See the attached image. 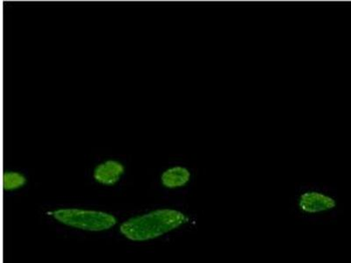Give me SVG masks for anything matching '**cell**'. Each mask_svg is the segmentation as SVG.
Wrapping results in <instances>:
<instances>
[{
	"label": "cell",
	"instance_id": "6da1fadb",
	"mask_svg": "<svg viewBox=\"0 0 351 263\" xmlns=\"http://www.w3.org/2000/svg\"><path fill=\"white\" fill-rule=\"evenodd\" d=\"M191 217L176 209H159L128 219L121 225V233L133 241L156 239L190 223Z\"/></svg>",
	"mask_w": 351,
	"mask_h": 263
},
{
	"label": "cell",
	"instance_id": "7a4b0ae2",
	"mask_svg": "<svg viewBox=\"0 0 351 263\" xmlns=\"http://www.w3.org/2000/svg\"><path fill=\"white\" fill-rule=\"evenodd\" d=\"M337 206V200L330 194L315 189L306 190L295 199L293 215L306 223L321 224L333 215Z\"/></svg>",
	"mask_w": 351,
	"mask_h": 263
},
{
	"label": "cell",
	"instance_id": "3957f363",
	"mask_svg": "<svg viewBox=\"0 0 351 263\" xmlns=\"http://www.w3.org/2000/svg\"><path fill=\"white\" fill-rule=\"evenodd\" d=\"M53 216L62 224L84 231L108 230L117 224L114 215L88 210L61 209L53 212Z\"/></svg>",
	"mask_w": 351,
	"mask_h": 263
},
{
	"label": "cell",
	"instance_id": "277c9868",
	"mask_svg": "<svg viewBox=\"0 0 351 263\" xmlns=\"http://www.w3.org/2000/svg\"><path fill=\"white\" fill-rule=\"evenodd\" d=\"M125 167L116 160H108L96 166L93 171L94 179L102 186H112L121 180Z\"/></svg>",
	"mask_w": 351,
	"mask_h": 263
},
{
	"label": "cell",
	"instance_id": "5b68a950",
	"mask_svg": "<svg viewBox=\"0 0 351 263\" xmlns=\"http://www.w3.org/2000/svg\"><path fill=\"white\" fill-rule=\"evenodd\" d=\"M192 178V173L184 166H174L162 172L161 183L167 189H178L187 186Z\"/></svg>",
	"mask_w": 351,
	"mask_h": 263
},
{
	"label": "cell",
	"instance_id": "8992f818",
	"mask_svg": "<svg viewBox=\"0 0 351 263\" xmlns=\"http://www.w3.org/2000/svg\"><path fill=\"white\" fill-rule=\"evenodd\" d=\"M27 184V178L21 172L6 171L3 175V188L5 192L20 189Z\"/></svg>",
	"mask_w": 351,
	"mask_h": 263
}]
</instances>
